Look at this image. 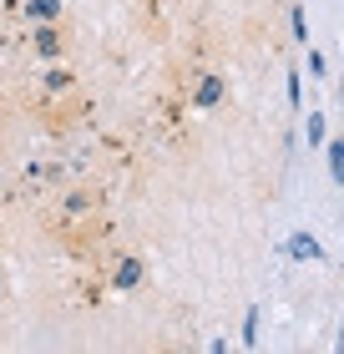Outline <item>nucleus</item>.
Here are the masks:
<instances>
[{"instance_id":"15","label":"nucleus","mask_w":344,"mask_h":354,"mask_svg":"<svg viewBox=\"0 0 344 354\" xmlns=\"http://www.w3.org/2000/svg\"><path fill=\"white\" fill-rule=\"evenodd\" d=\"M6 6H15V0H6Z\"/></svg>"},{"instance_id":"1","label":"nucleus","mask_w":344,"mask_h":354,"mask_svg":"<svg viewBox=\"0 0 344 354\" xmlns=\"http://www.w3.org/2000/svg\"><path fill=\"white\" fill-rule=\"evenodd\" d=\"M284 253H289L293 263H319L324 259V243H319L314 233H289L284 238Z\"/></svg>"},{"instance_id":"11","label":"nucleus","mask_w":344,"mask_h":354,"mask_svg":"<svg viewBox=\"0 0 344 354\" xmlns=\"http://www.w3.org/2000/svg\"><path fill=\"white\" fill-rule=\"evenodd\" d=\"M66 86H71V76L61 71V66H51V71H46V91H66Z\"/></svg>"},{"instance_id":"10","label":"nucleus","mask_w":344,"mask_h":354,"mask_svg":"<svg viewBox=\"0 0 344 354\" xmlns=\"http://www.w3.org/2000/svg\"><path fill=\"white\" fill-rule=\"evenodd\" d=\"M284 91H289V106H299V102H304V71H289Z\"/></svg>"},{"instance_id":"9","label":"nucleus","mask_w":344,"mask_h":354,"mask_svg":"<svg viewBox=\"0 0 344 354\" xmlns=\"http://www.w3.org/2000/svg\"><path fill=\"white\" fill-rule=\"evenodd\" d=\"M289 30H293V41H299V46H309V21H304V10H299V6L289 10Z\"/></svg>"},{"instance_id":"3","label":"nucleus","mask_w":344,"mask_h":354,"mask_svg":"<svg viewBox=\"0 0 344 354\" xmlns=\"http://www.w3.org/2000/svg\"><path fill=\"white\" fill-rule=\"evenodd\" d=\"M36 51H41L46 61H56V56H61V36H56V26H51V21H41V26H36Z\"/></svg>"},{"instance_id":"8","label":"nucleus","mask_w":344,"mask_h":354,"mask_svg":"<svg viewBox=\"0 0 344 354\" xmlns=\"http://www.w3.org/2000/svg\"><path fill=\"white\" fill-rule=\"evenodd\" d=\"M258 324H264V309H248V314H243V344H258Z\"/></svg>"},{"instance_id":"14","label":"nucleus","mask_w":344,"mask_h":354,"mask_svg":"<svg viewBox=\"0 0 344 354\" xmlns=\"http://www.w3.org/2000/svg\"><path fill=\"white\" fill-rule=\"evenodd\" d=\"M339 106H344V82H339Z\"/></svg>"},{"instance_id":"5","label":"nucleus","mask_w":344,"mask_h":354,"mask_svg":"<svg viewBox=\"0 0 344 354\" xmlns=\"http://www.w3.org/2000/svg\"><path fill=\"white\" fill-rule=\"evenodd\" d=\"M61 15V0H26V21H56Z\"/></svg>"},{"instance_id":"2","label":"nucleus","mask_w":344,"mask_h":354,"mask_svg":"<svg viewBox=\"0 0 344 354\" xmlns=\"http://www.w3.org/2000/svg\"><path fill=\"white\" fill-rule=\"evenodd\" d=\"M218 102H223V76H203V82H198V91H192V106L212 111Z\"/></svg>"},{"instance_id":"7","label":"nucleus","mask_w":344,"mask_h":354,"mask_svg":"<svg viewBox=\"0 0 344 354\" xmlns=\"http://www.w3.org/2000/svg\"><path fill=\"white\" fill-rule=\"evenodd\" d=\"M324 157H329V177L344 187V137H334V142H324Z\"/></svg>"},{"instance_id":"4","label":"nucleus","mask_w":344,"mask_h":354,"mask_svg":"<svg viewBox=\"0 0 344 354\" xmlns=\"http://www.w3.org/2000/svg\"><path fill=\"white\" fill-rule=\"evenodd\" d=\"M304 137H309V147H324V142H329V127H324V111H309V117H304Z\"/></svg>"},{"instance_id":"12","label":"nucleus","mask_w":344,"mask_h":354,"mask_svg":"<svg viewBox=\"0 0 344 354\" xmlns=\"http://www.w3.org/2000/svg\"><path fill=\"white\" fill-rule=\"evenodd\" d=\"M309 76H329V61H324L319 51H309Z\"/></svg>"},{"instance_id":"6","label":"nucleus","mask_w":344,"mask_h":354,"mask_svg":"<svg viewBox=\"0 0 344 354\" xmlns=\"http://www.w3.org/2000/svg\"><path fill=\"white\" fill-rule=\"evenodd\" d=\"M111 283H117L122 294H127V288H137V283H142V263H137V259H122V263H117V279H111Z\"/></svg>"},{"instance_id":"13","label":"nucleus","mask_w":344,"mask_h":354,"mask_svg":"<svg viewBox=\"0 0 344 354\" xmlns=\"http://www.w3.org/2000/svg\"><path fill=\"white\" fill-rule=\"evenodd\" d=\"M334 349H339V354H344V324H339V334H334Z\"/></svg>"}]
</instances>
